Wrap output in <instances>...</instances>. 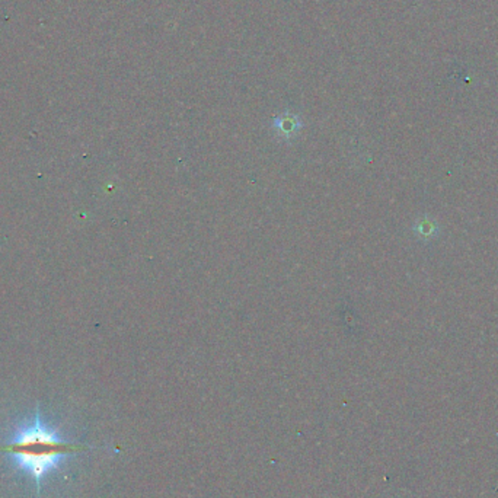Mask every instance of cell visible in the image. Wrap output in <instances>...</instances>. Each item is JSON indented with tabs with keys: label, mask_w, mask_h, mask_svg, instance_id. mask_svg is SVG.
<instances>
[{
	"label": "cell",
	"mask_w": 498,
	"mask_h": 498,
	"mask_svg": "<svg viewBox=\"0 0 498 498\" xmlns=\"http://www.w3.org/2000/svg\"><path fill=\"white\" fill-rule=\"evenodd\" d=\"M85 449L83 445L63 438L57 430L47 426L40 412L33 421L18 427L0 452L9 456L13 465L33 480L37 497L43 489V481L72 455Z\"/></svg>",
	"instance_id": "cell-1"
},
{
	"label": "cell",
	"mask_w": 498,
	"mask_h": 498,
	"mask_svg": "<svg viewBox=\"0 0 498 498\" xmlns=\"http://www.w3.org/2000/svg\"><path fill=\"white\" fill-rule=\"evenodd\" d=\"M274 126L279 128L282 133L284 134H289V133H294L297 131V121L296 118H287V117H282V118H277L274 121Z\"/></svg>",
	"instance_id": "cell-2"
}]
</instances>
